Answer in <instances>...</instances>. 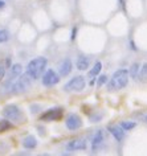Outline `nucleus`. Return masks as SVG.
Returning <instances> with one entry per match:
<instances>
[{
    "mask_svg": "<svg viewBox=\"0 0 147 156\" xmlns=\"http://www.w3.org/2000/svg\"><path fill=\"white\" fill-rule=\"evenodd\" d=\"M46 66H48V60L45 57H36L30 60L27 65V74L32 78V81L38 80L45 73Z\"/></svg>",
    "mask_w": 147,
    "mask_h": 156,
    "instance_id": "nucleus-1",
    "label": "nucleus"
},
{
    "mask_svg": "<svg viewBox=\"0 0 147 156\" xmlns=\"http://www.w3.org/2000/svg\"><path fill=\"white\" fill-rule=\"evenodd\" d=\"M129 70L127 69H118L113 76H111L110 81L107 82V90L109 91H115L121 90V89L126 87L129 83Z\"/></svg>",
    "mask_w": 147,
    "mask_h": 156,
    "instance_id": "nucleus-2",
    "label": "nucleus"
},
{
    "mask_svg": "<svg viewBox=\"0 0 147 156\" xmlns=\"http://www.w3.org/2000/svg\"><path fill=\"white\" fill-rule=\"evenodd\" d=\"M30 85H32V78H30L27 73H23L21 76L13 82L11 93H13V94H23V93L29 90Z\"/></svg>",
    "mask_w": 147,
    "mask_h": 156,
    "instance_id": "nucleus-3",
    "label": "nucleus"
},
{
    "mask_svg": "<svg viewBox=\"0 0 147 156\" xmlns=\"http://www.w3.org/2000/svg\"><path fill=\"white\" fill-rule=\"evenodd\" d=\"M3 116L5 119L11 120V122H16V123H20V122H24V114L23 111L19 108L16 105H8L3 108Z\"/></svg>",
    "mask_w": 147,
    "mask_h": 156,
    "instance_id": "nucleus-4",
    "label": "nucleus"
},
{
    "mask_svg": "<svg viewBox=\"0 0 147 156\" xmlns=\"http://www.w3.org/2000/svg\"><path fill=\"white\" fill-rule=\"evenodd\" d=\"M85 86H86V81L82 76H76L73 77L69 82L64 86V90L68 91V93H78V91H82Z\"/></svg>",
    "mask_w": 147,
    "mask_h": 156,
    "instance_id": "nucleus-5",
    "label": "nucleus"
},
{
    "mask_svg": "<svg viewBox=\"0 0 147 156\" xmlns=\"http://www.w3.org/2000/svg\"><path fill=\"white\" fill-rule=\"evenodd\" d=\"M41 82L44 86H55V85H57L60 82V74L55 72L53 69H48L45 70V73L42 74L41 77Z\"/></svg>",
    "mask_w": 147,
    "mask_h": 156,
    "instance_id": "nucleus-6",
    "label": "nucleus"
},
{
    "mask_svg": "<svg viewBox=\"0 0 147 156\" xmlns=\"http://www.w3.org/2000/svg\"><path fill=\"white\" fill-rule=\"evenodd\" d=\"M63 116V108L61 107H55V108H49L48 111H45L41 115V120L45 122H51V120H59Z\"/></svg>",
    "mask_w": 147,
    "mask_h": 156,
    "instance_id": "nucleus-7",
    "label": "nucleus"
},
{
    "mask_svg": "<svg viewBox=\"0 0 147 156\" xmlns=\"http://www.w3.org/2000/svg\"><path fill=\"white\" fill-rule=\"evenodd\" d=\"M65 124H66L68 130L76 131L82 126V119H81L77 114H70V115H68L66 120H65Z\"/></svg>",
    "mask_w": 147,
    "mask_h": 156,
    "instance_id": "nucleus-8",
    "label": "nucleus"
},
{
    "mask_svg": "<svg viewBox=\"0 0 147 156\" xmlns=\"http://www.w3.org/2000/svg\"><path fill=\"white\" fill-rule=\"evenodd\" d=\"M72 69H73L72 60H70V58H64V60L60 62V65H59V74H60V77L69 76V74L72 73Z\"/></svg>",
    "mask_w": 147,
    "mask_h": 156,
    "instance_id": "nucleus-9",
    "label": "nucleus"
},
{
    "mask_svg": "<svg viewBox=\"0 0 147 156\" xmlns=\"http://www.w3.org/2000/svg\"><path fill=\"white\" fill-rule=\"evenodd\" d=\"M86 148V140L85 139H74L66 144L68 151H81Z\"/></svg>",
    "mask_w": 147,
    "mask_h": 156,
    "instance_id": "nucleus-10",
    "label": "nucleus"
},
{
    "mask_svg": "<svg viewBox=\"0 0 147 156\" xmlns=\"http://www.w3.org/2000/svg\"><path fill=\"white\" fill-rule=\"evenodd\" d=\"M109 131L118 142H122L123 138H125V130L121 126H109Z\"/></svg>",
    "mask_w": 147,
    "mask_h": 156,
    "instance_id": "nucleus-11",
    "label": "nucleus"
},
{
    "mask_svg": "<svg viewBox=\"0 0 147 156\" xmlns=\"http://www.w3.org/2000/svg\"><path fill=\"white\" fill-rule=\"evenodd\" d=\"M76 66L78 70H86L89 66H90V58L86 57V56H78Z\"/></svg>",
    "mask_w": 147,
    "mask_h": 156,
    "instance_id": "nucleus-12",
    "label": "nucleus"
},
{
    "mask_svg": "<svg viewBox=\"0 0 147 156\" xmlns=\"http://www.w3.org/2000/svg\"><path fill=\"white\" fill-rule=\"evenodd\" d=\"M103 142V132L99 130V131H97L95 132V135H94V138H93V142H91V148H93V151H97L98 150V147L102 144Z\"/></svg>",
    "mask_w": 147,
    "mask_h": 156,
    "instance_id": "nucleus-13",
    "label": "nucleus"
},
{
    "mask_svg": "<svg viewBox=\"0 0 147 156\" xmlns=\"http://www.w3.org/2000/svg\"><path fill=\"white\" fill-rule=\"evenodd\" d=\"M101 69H102V62H99V61H97L94 65H93V68L89 70V73H88V77L89 78H97L99 76V73H101Z\"/></svg>",
    "mask_w": 147,
    "mask_h": 156,
    "instance_id": "nucleus-14",
    "label": "nucleus"
},
{
    "mask_svg": "<svg viewBox=\"0 0 147 156\" xmlns=\"http://www.w3.org/2000/svg\"><path fill=\"white\" fill-rule=\"evenodd\" d=\"M36 146H37V140L32 135L27 136V138L23 140V147L27 148V150H32V148H34Z\"/></svg>",
    "mask_w": 147,
    "mask_h": 156,
    "instance_id": "nucleus-15",
    "label": "nucleus"
},
{
    "mask_svg": "<svg viewBox=\"0 0 147 156\" xmlns=\"http://www.w3.org/2000/svg\"><path fill=\"white\" fill-rule=\"evenodd\" d=\"M138 80L141 81L142 83H147V64H143L139 69L138 73Z\"/></svg>",
    "mask_w": 147,
    "mask_h": 156,
    "instance_id": "nucleus-16",
    "label": "nucleus"
},
{
    "mask_svg": "<svg viewBox=\"0 0 147 156\" xmlns=\"http://www.w3.org/2000/svg\"><path fill=\"white\" fill-rule=\"evenodd\" d=\"M139 69H141V65H139L138 62H134V64L130 66V69H129V76L133 78V80H138Z\"/></svg>",
    "mask_w": 147,
    "mask_h": 156,
    "instance_id": "nucleus-17",
    "label": "nucleus"
},
{
    "mask_svg": "<svg viewBox=\"0 0 147 156\" xmlns=\"http://www.w3.org/2000/svg\"><path fill=\"white\" fill-rule=\"evenodd\" d=\"M12 122L8 119H0V132H4L7 130H9V128H12Z\"/></svg>",
    "mask_w": 147,
    "mask_h": 156,
    "instance_id": "nucleus-18",
    "label": "nucleus"
},
{
    "mask_svg": "<svg viewBox=\"0 0 147 156\" xmlns=\"http://www.w3.org/2000/svg\"><path fill=\"white\" fill-rule=\"evenodd\" d=\"M135 126H137V123H135V122H130V120H125V122H122V123H121V127H122L125 131L133 130Z\"/></svg>",
    "mask_w": 147,
    "mask_h": 156,
    "instance_id": "nucleus-19",
    "label": "nucleus"
},
{
    "mask_svg": "<svg viewBox=\"0 0 147 156\" xmlns=\"http://www.w3.org/2000/svg\"><path fill=\"white\" fill-rule=\"evenodd\" d=\"M9 40V32L7 29H0V44Z\"/></svg>",
    "mask_w": 147,
    "mask_h": 156,
    "instance_id": "nucleus-20",
    "label": "nucleus"
},
{
    "mask_svg": "<svg viewBox=\"0 0 147 156\" xmlns=\"http://www.w3.org/2000/svg\"><path fill=\"white\" fill-rule=\"evenodd\" d=\"M107 80H109V78H107V76L106 74H102V76H98V80H97V86H103V85H105L106 82H107Z\"/></svg>",
    "mask_w": 147,
    "mask_h": 156,
    "instance_id": "nucleus-21",
    "label": "nucleus"
},
{
    "mask_svg": "<svg viewBox=\"0 0 147 156\" xmlns=\"http://www.w3.org/2000/svg\"><path fill=\"white\" fill-rule=\"evenodd\" d=\"M5 72H7L5 64H4V61H2V62H0V81L4 80V77H5Z\"/></svg>",
    "mask_w": 147,
    "mask_h": 156,
    "instance_id": "nucleus-22",
    "label": "nucleus"
},
{
    "mask_svg": "<svg viewBox=\"0 0 147 156\" xmlns=\"http://www.w3.org/2000/svg\"><path fill=\"white\" fill-rule=\"evenodd\" d=\"M5 7V2L4 0H0V9H3Z\"/></svg>",
    "mask_w": 147,
    "mask_h": 156,
    "instance_id": "nucleus-23",
    "label": "nucleus"
},
{
    "mask_svg": "<svg viewBox=\"0 0 147 156\" xmlns=\"http://www.w3.org/2000/svg\"><path fill=\"white\" fill-rule=\"evenodd\" d=\"M143 120H145V122H147V115L143 116Z\"/></svg>",
    "mask_w": 147,
    "mask_h": 156,
    "instance_id": "nucleus-24",
    "label": "nucleus"
},
{
    "mask_svg": "<svg viewBox=\"0 0 147 156\" xmlns=\"http://www.w3.org/2000/svg\"><path fill=\"white\" fill-rule=\"evenodd\" d=\"M19 156H29V155H27V154H21V155H19Z\"/></svg>",
    "mask_w": 147,
    "mask_h": 156,
    "instance_id": "nucleus-25",
    "label": "nucleus"
},
{
    "mask_svg": "<svg viewBox=\"0 0 147 156\" xmlns=\"http://www.w3.org/2000/svg\"><path fill=\"white\" fill-rule=\"evenodd\" d=\"M40 156H51V155H48V154H44V155H40Z\"/></svg>",
    "mask_w": 147,
    "mask_h": 156,
    "instance_id": "nucleus-26",
    "label": "nucleus"
}]
</instances>
